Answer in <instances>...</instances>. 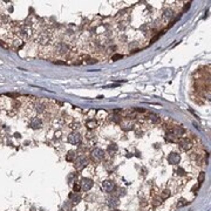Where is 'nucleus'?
Segmentation results:
<instances>
[{
  "label": "nucleus",
  "instance_id": "obj_1",
  "mask_svg": "<svg viewBox=\"0 0 211 211\" xmlns=\"http://www.w3.org/2000/svg\"><path fill=\"white\" fill-rule=\"evenodd\" d=\"M178 146H180V148H181L182 150L188 151V150H190V149L192 148V143H191V141L188 140L187 137H183V139H181V140L178 141Z\"/></svg>",
  "mask_w": 211,
  "mask_h": 211
},
{
  "label": "nucleus",
  "instance_id": "obj_2",
  "mask_svg": "<svg viewBox=\"0 0 211 211\" xmlns=\"http://www.w3.org/2000/svg\"><path fill=\"white\" fill-rule=\"evenodd\" d=\"M87 164H88V160H87V157H86L84 155H80V156H77L76 160H75V167H76V169L84 168Z\"/></svg>",
  "mask_w": 211,
  "mask_h": 211
},
{
  "label": "nucleus",
  "instance_id": "obj_3",
  "mask_svg": "<svg viewBox=\"0 0 211 211\" xmlns=\"http://www.w3.org/2000/svg\"><path fill=\"white\" fill-rule=\"evenodd\" d=\"M91 158L95 162H100L105 158V153L101 149H94L91 151Z\"/></svg>",
  "mask_w": 211,
  "mask_h": 211
},
{
  "label": "nucleus",
  "instance_id": "obj_4",
  "mask_svg": "<svg viewBox=\"0 0 211 211\" xmlns=\"http://www.w3.org/2000/svg\"><path fill=\"white\" fill-rule=\"evenodd\" d=\"M42 124H43V120L41 119V117H33V119L31 120V122H29V126L32 127L33 129H40L42 127Z\"/></svg>",
  "mask_w": 211,
  "mask_h": 211
},
{
  "label": "nucleus",
  "instance_id": "obj_5",
  "mask_svg": "<svg viewBox=\"0 0 211 211\" xmlns=\"http://www.w3.org/2000/svg\"><path fill=\"white\" fill-rule=\"evenodd\" d=\"M93 185H94V182L91 181V178H83V180L81 181V189L84 190V191L91 190Z\"/></svg>",
  "mask_w": 211,
  "mask_h": 211
},
{
  "label": "nucleus",
  "instance_id": "obj_6",
  "mask_svg": "<svg viewBox=\"0 0 211 211\" xmlns=\"http://www.w3.org/2000/svg\"><path fill=\"white\" fill-rule=\"evenodd\" d=\"M114 188H115V184L110 180H107V181L102 183V189L105 190L106 192H110V191H113Z\"/></svg>",
  "mask_w": 211,
  "mask_h": 211
},
{
  "label": "nucleus",
  "instance_id": "obj_7",
  "mask_svg": "<svg viewBox=\"0 0 211 211\" xmlns=\"http://www.w3.org/2000/svg\"><path fill=\"white\" fill-rule=\"evenodd\" d=\"M168 162L170 163V164H172V165H176V164H178V162H180V155L176 154V153H172V154H170L168 156Z\"/></svg>",
  "mask_w": 211,
  "mask_h": 211
},
{
  "label": "nucleus",
  "instance_id": "obj_8",
  "mask_svg": "<svg viewBox=\"0 0 211 211\" xmlns=\"http://www.w3.org/2000/svg\"><path fill=\"white\" fill-rule=\"evenodd\" d=\"M68 141H69L70 143H73V144H76V143H80L81 137H80L79 134H70L69 136H68Z\"/></svg>",
  "mask_w": 211,
  "mask_h": 211
},
{
  "label": "nucleus",
  "instance_id": "obj_9",
  "mask_svg": "<svg viewBox=\"0 0 211 211\" xmlns=\"http://www.w3.org/2000/svg\"><path fill=\"white\" fill-rule=\"evenodd\" d=\"M69 198L73 203H79L81 201V196L79 195V192H72L69 195Z\"/></svg>",
  "mask_w": 211,
  "mask_h": 211
},
{
  "label": "nucleus",
  "instance_id": "obj_10",
  "mask_svg": "<svg viewBox=\"0 0 211 211\" xmlns=\"http://www.w3.org/2000/svg\"><path fill=\"white\" fill-rule=\"evenodd\" d=\"M119 204H120L119 198H116V197L109 199V206H110V208H116V206H119Z\"/></svg>",
  "mask_w": 211,
  "mask_h": 211
},
{
  "label": "nucleus",
  "instance_id": "obj_11",
  "mask_svg": "<svg viewBox=\"0 0 211 211\" xmlns=\"http://www.w3.org/2000/svg\"><path fill=\"white\" fill-rule=\"evenodd\" d=\"M171 17H172V12H171V11H165L164 14H163V19H164V20H168V19H170Z\"/></svg>",
  "mask_w": 211,
  "mask_h": 211
},
{
  "label": "nucleus",
  "instance_id": "obj_12",
  "mask_svg": "<svg viewBox=\"0 0 211 211\" xmlns=\"http://www.w3.org/2000/svg\"><path fill=\"white\" fill-rule=\"evenodd\" d=\"M169 196H170V190H164L162 192V199H167Z\"/></svg>",
  "mask_w": 211,
  "mask_h": 211
},
{
  "label": "nucleus",
  "instance_id": "obj_13",
  "mask_svg": "<svg viewBox=\"0 0 211 211\" xmlns=\"http://www.w3.org/2000/svg\"><path fill=\"white\" fill-rule=\"evenodd\" d=\"M87 126L89 128H95L96 127V122L95 121H89V122H87Z\"/></svg>",
  "mask_w": 211,
  "mask_h": 211
},
{
  "label": "nucleus",
  "instance_id": "obj_14",
  "mask_svg": "<svg viewBox=\"0 0 211 211\" xmlns=\"http://www.w3.org/2000/svg\"><path fill=\"white\" fill-rule=\"evenodd\" d=\"M122 57H123V56L121 55V54H116V55L113 56L112 60H113V61H116V60H119V59H122Z\"/></svg>",
  "mask_w": 211,
  "mask_h": 211
},
{
  "label": "nucleus",
  "instance_id": "obj_15",
  "mask_svg": "<svg viewBox=\"0 0 211 211\" xmlns=\"http://www.w3.org/2000/svg\"><path fill=\"white\" fill-rule=\"evenodd\" d=\"M204 177H205V175H204V172H201V175H199V177H198V182H199V183H203Z\"/></svg>",
  "mask_w": 211,
  "mask_h": 211
},
{
  "label": "nucleus",
  "instance_id": "obj_16",
  "mask_svg": "<svg viewBox=\"0 0 211 211\" xmlns=\"http://www.w3.org/2000/svg\"><path fill=\"white\" fill-rule=\"evenodd\" d=\"M188 202L185 199H181V203H177V206H183V205H187Z\"/></svg>",
  "mask_w": 211,
  "mask_h": 211
},
{
  "label": "nucleus",
  "instance_id": "obj_17",
  "mask_svg": "<svg viewBox=\"0 0 211 211\" xmlns=\"http://www.w3.org/2000/svg\"><path fill=\"white\" fill-rule=\"evenodd\" d=\"M80 189H81V185H80V184H75V185H74V191H75V192H79Z\"/></svg>",
  "mask_w": 211,
  "mask_h": 211
},
{
  "label": "nucleus",
  "instance_id": "obj_18",
  "mask_svg": "<svg viewBox=\"0 0 211 211\" xmlns=\"http://www.w3.org/2000/svg\"><path fill=\"white\" fill-rule=\"evenodd\" d=\"M114 211H119V210H114Z\"/></svg>",
  "mask_w": 211,
  "mask_h": 211
}]
</instances>
